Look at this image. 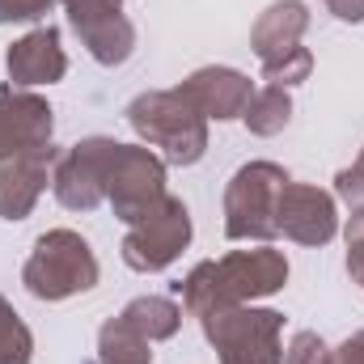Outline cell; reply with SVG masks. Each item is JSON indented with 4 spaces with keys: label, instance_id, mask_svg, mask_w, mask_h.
<instances>
[{
    "label": "cell",
    "instance_id": "6da1fadb",
    "mask_svg": "<svg viewBox=\"0 0 364 364\" xmlns=\"http://www.w3.org/2000/svg\"><path fill=\"white\" fill-rule=\"evenodd\" d=\"M288 284V259L275 246L229 250L220 259L195 263L178 284L182 309L191 318H208L229 305H255L259 296H272Z\"/></svg>",
    "mask_w": 364,
    "mask_h": 364
},
{
    "label": "cell",
    "instance_id": "7a4b0ae2",
    "mask_svg": "<svg viewBox=\"0 0 364 364\" xmlns=\"http://www.w3.org/2000/svg\"><path fill=\"white\" fill-rule=\"evenodd\" d=\"M127 127L140 144L161 149L166 166H195L208 153V119L178 90H144L127 102Z\"/></svg>",
    "mask_w": 364,
    "mask_h": 364
},
{
    "label": "cell",
    "instance_id": "3957f363",
    "mask_svg": "<svg viewBox=\"0 0 364 364\" xmlns=\"http://www.w3.org/2000/svg\"><path fill=\"white\" fill-rule=\"evenodd\" d=\"M97 255L77 229H47L30 259L21 263V284L34 301H68L97 288Z\"/></svg>",
    "mask_w": 364,
    "mask_h": 364
},
{
    "label": "cell",
    "instance_id": "277c9868",
    "mask_svg": "<svg viewBox=\"0 0 364 364\" xmlns=\"http://www.w3.org/2000/svg\"><path fill=\"white\" fill-rule=\"evenodd\" d=\"M284 186H288V170L284 166L246 161L225 186V237L229 242L272 246L279 237L275 212H279V191Z\"/></svg>",
    "mask_w": 364,
    "mask_h": 364
},
{
    "label": "cell",
    "instance_id": "5b68a950",
    "mask_svg": "<svg viewBox=\"0 0 364 364\" xmlns=\"http://www.w3.org/2000/svg\"><path fill=\"white\" fill-rule=\"evenodd\" d=\"M203 339L220 364H284V314L259 305H229L199 318Z\"/></svg>",
    "mask_w": 364,
    "mask_h": 364
},
{
    "label": "cell",
    "instance_id": "8992f818",
    "mask_svg": "<svg viewBox=\"0 0 364 364\" xmlns=\"http://www.w3.org/2000/svg\"><path fill=\"white\" fill-rule=\"evenodd\" d=\"M191 233H195L191 208L182 203L178 195H166L153 212H144L136 225H127L119 255H123V263L132 272H140V275L166 272L182 250L191 246Z\"/></svg>",
    "mask_w": 364,
    "mask_h": 364
},
{
    "label": "cell",
    "instance_id": "52a82bcc",
    "mask_svg": "<svg viewBox=\"0 0 364 364\" xmlns=\"http://www.w3.org/2000/svg\"><path fill=\"white\" fill-rule=\"evenodd\" d=\"M166 161L149 144H123L114 149L110 178H106V203L123 225H136L144 212H153L166 199Z\"/></svg>",
    "mask_w": 364,
    "mask_h": 364
},
{
    "label": "cell",
    "instance_id": "ba28073f",
    "mask_svg": "<svg viewBox=\"0 0 364 364\" xmlns=\"http://www.w3.org/2000/svg\"><path fill=\"white\" fill-rule=\"evenodd\" d=\"M114 149H119L114 136H85L73 149H64L51 170V195L68 212H93L97 203H106V178H110Z\"/></svg>",
    "mask_w": 364,
    "mask_h": 364
},
{
    "label": "cell",
    "instance_id": "9c48e42d",
    "mask_svg": "<svg viewBox=\"0 0 364 364\" xmlns=\"http://www.w3.org/2000/svg\"><path fill=\"white\" fill-rule=\"evenodd\" d=\"M73 34L102 68H119L136 51V26L123 13V0H60Z\"/></svg>",
    "mask_w": 364,
    "mask_h": 364
},
{
    "label": "cell",
    "instance_id": "30bf717a",
    "mask_svg": "<svg viewBox=\"0 0 364 364\" xmlns=\"http://www.w3.org/2000/svg\"><path fill=\"white\" fill-rule=\"evenodd\" d=\"M279 237L296 246H326L339 233V208L335 195L314 186V182H292L279 191V212H275Z\"/></svg>",
    "mask_w": 364,
    "mask_h": 364
},
{
    "label": "cell",
    "instance_id": "8fae6325",
    "mask_svg": "<svg viewBox=\"0 0 364 364\" xmlns=\"http://www.w3.org/2000/svg\"><path fill=\"white\" fill-rule=\"evenodd\" d=\"M55 136V110L34 90H0V157L47 149Z\"/></svg>",
    "mask_w": 364,
    "mask_h": 364
},
{
    "label": "cell",
    "instance_id": "7c38bea8",
    "mask_svg": "<svg viewBox=\"0 0 364 364\" xmlns=\"http://www.w3.org/2000/svg\"><path fill=\"white\" fill-rule=\"evenodd\" d=\"M55 157H60L55 144L0 157V220H26L34 212V203L51 186Z\"/></svg>",
    "mask_w": 364,
    "mask_h": 364
},
{
    "label": "cell",
    "instance_id": "4fadbf2b",
    "mask_svg": "<svg viewBox=\"0 0 364 364\" xmlns=\"http://www.w3.org/2000/svg\"><path fill=\"white\" fill-rule=\"evenodd\" d=\"M178 93L212 123H229V119H242L250 97H255V81L237 68H225V64H208V68H195L186 81L178 85Z\"/></svg>",
    "mask_w": 364,
    "mask_h": 364
},
{
    "label": "cell",
    "instance_id": "5bb4252c",
    "mask_svg": "<svg viewBox=\"0 0 364 364\" xmlns=\"http://www.w3.org/2000/svg\"><path fill=\"white\" fill-rule=\"evenodd\" d=\"M4 73L13 90H34V85H55L68 73V55L60 47L55 26H34L4 51Z\"/></svg>",
    "mask_w": 364,
    "mask_h": 364
},
{
    "label": "cell",
    "instance_id": "9a60e30c",
    "mask_svg": "<svg viewBox=\"0 0 364 364\" xmlns=\"http://www.w3.org/2000/svg\"><path fill=\"white\" fill-rule=\"evenodd\" d=\"M309 30V4L305 0H275L259 13L255 30H250V51L259 55V64H272L279 55H288L292 47H301Z\"/></svg>",
    "mask_w": 364,
    "mask_h": 364
},
{
    "label": "cell",
    "instance_id": "2e32d148",
    "mask_svg": "<svg viewBox=\"0 0 364 364\" xmlns=\"http://www.w3.org/2000/svg\"><path fill=\"white\" fill-rule=\"evenodd\" d=\"M123 322H132L149 343H161V339H174L182 326V305L170 301V296H136L123 305L119 314Z\"/></svg>",
    "mask_w": 364,
    "mask_h": 364
},
{
    "label": "cell",
    "instance_id": "e0dca14e",
    "mask_svg": "<svg viewBox=\"0 0 364 364\" xmlns=\"http://www.w3.org/2000/svg\"><path fill=\"white\" fill-rule=\"evenodd\" d=\"M97 364H153V343L132 322L110 318L97 331Z\"/></svg>",
    "mask_w": 364,
    "mask_h": 364
},
{
    "label": "cell",
    "instance_id": "ac0fdd59",
    "mask_svg": "<svg viewBox=\"0 0 364 364\" xmlns=\"http://www.w3.org/2000/svg\"><path fill=\"white\" fill-rule=\"evenodd\" d=\"M242 123L250 127V136H279L292 123V97H288V90H279V85L255 90L246 114H242Z\"/></svg>",
    "mask_w": 364,
    "mask_h": 364
},
{
    "label": "cell",
    "instance_id": "d6986e66",
    "mask_svg": "<svg viewBox=\"0 0 364 364\" xmlns=\"http://www.w3.org/2000/svg\"><path fill=\"white\" fill-rule=\"evenodd\" d=\"M34 360V335L21 322V314L0 296V364H30Z\"/></svg>",
    "mask_w": 364,
    "mask_h": 364
},
{
    "label": "cell",
    "instance_id": "ffe728a7",
    "mask_svg": "<svg viewBox=\"0 0 364 364\" xmlns=\"http://www.w3.org/2000/svg\"><path fill=\"white\" fill-rule=\"evenodd\" d=\"M309 73H314V51L309 47H292L288 55L263 64V81L267 85H279V90H292V85L309 81Z\"/></svg>",
    "mask_w": 364,
    "mask_h": 364
},
{
    "label": "cell",
    "instance_id": "44dd1931",
    "mask_svg": "<svg viewBox=\"0 0 364 364\" xmlns=\"http://www.w3.org/2000/svg\"><path fill=\"white\" fill-rule=\"evenodd\" d=\"M331 360V348L318 331H296L292 343L284 348V364H326Z\"/></svg>",
    "mask_w": 364,
    "mask_h": 364
},
{
    "label": "cell",
    "instance_id": "7402d4cb",
    "mask_svg": "<svg viewBox=\"0 0 364 364\" xmlns=\"http://www.w3.org/2000/svg\"><path fill=\"white\" fill-rule=\"evenodd\" d=\"M335 199H343L348 208H364V153L335 174Z\"/></svg>",
    "mask_w": 364,
    "mask_h": 364
},
{
    "label": "cell",
    "instance_id": "603a6c76",
    "mask_svg": "<svg viewBox=\"0 0 364 364\" xmlns=\"http://www.w3.org/2000/svg\"><path fill=\"white\" fill-rule=\"evenodd\" d=\"M60 0H0V26H13V21H38L55 9Z\"/></svg>",
    "mask_w": 364,
    "mask_h": 364
},
{
    "label": "cell",
    "instance_id": "cb8c5ba5",
    "mask_svg": "<svg viewBox=\"0 0 364 364\" xmlns=\"http://www.w3.org/2000/svg\"><path fill=\"white\" fill-rule=\"evenodd\" d=\"M326 364H364V331L348 335L339 348H331V360Z\"/></svg>",
    "mask_w": 364,
    "mask_h": 364
},
{
    "label": "cell",
    "instance_id": "d4e9b609",
    "mask_svg": "<svg viewBox=\"0 0 364 364\" xmlns=\"http://www.w3.org/2000/svg\"><path fill=\"white\" fill-rule=\"evenodd\" d=\"M326 9L339 17V21H364V0H326Z\"/></svg>",
    "mask_w": 364,
    "mask_h": 364
},
{
    "label": "cell",
    "instance_id": "484cf974",
    "mask_svg": "<svg viewBox=\"0 0 364 364\" xmlns=\"http://www.w3.org/2000/svg\"><path fill=\"white\" fill-rule=\"evenodd\" d=\"M348 275L364 288V242H348Z\"/></svg>",
    "mask_w": 364,
    "mask_h": 364
},
{
    "label": "cell",
    "instance_id": "4316f807",
    "mask_svg": "<svg viewBox=\"0 0 364 364\" xmlns=\"http://www.w3.org/2000/svg\"><path fill=\"white\" fill-rule=\"evenodd\" d=\"M343 233H348V242H364V208H352V216H348Z\"/></svg>",
    "mask_w": 364,
    "mask_h": 364
}]
</instances>
